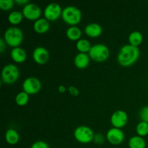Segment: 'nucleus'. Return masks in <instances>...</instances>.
I'll return each instance as SVG.
<instances>
[{
    "instance_id": "nucleus-1",
    "label": "nucleus",
    "mask_w": 148,
    "mask_h": 148,
    "mask_svg": "<svg viewBox=\"0 0 148 148\" xmlns=\"http://www.w3.org/2000/svg\"><path fill=\"white\" fill-rule=\"evenodd\" d=\"M140 54V52L138 47L130 44L124 45L119 52L117 60L121 66H130L138 60Z\"/></svg>"
},
{
    "instance_id": "nucleus-2",
    "label": "nucleus",
    "mask_w": 148,
    "mask_h": 148,
    "mask_svg": "<svg viewBox=\"0 0 148 148\" xmlns=\"http://www.w3.org/2000/svg\"><path fill=\"white\" fill-rule=\"evenodd\" d=\"M4 40L10 47H19L23 40V31L17 27H9L4 32Z\"/></svg>"
},
{
    "instance_id": "nucleus-3",
    "label": "nucleus",
    "mask_w": 148,
    "mask_h": 148,
    "mask_svg": "<svg viewBox=\"0 0 148 148\" xmlns=\"http://www.w3.org/2000/svg\"><path fill=\"white\" fill-rule=\"evenodd\" d=\"M62 18L66 24L76 26L82 20V12L74 6H67L62 10Z\"/></svg>"
},
{
    "instance_id": "nucleus-4",
    "label": "nucleus",
    "mask_w": 148,
    "mask_h": 148,
    "mask_svg": "<svg viewBox=\"0 0 148 148\" xmlns=\"http://www.w3.org/2000/svg\"><path fill=\"white\" fill-rule=\"evenodd\" d=\"M90 58L97 62H103L106 61L110 56V50L106 45L97 43L91 47L88 53Z\"/></svg>"
},
{
    "instance_id": "nucleus-5",
    "label": "nucleus",
    "mask_w": 148,
    "mask_h": 148,
    "mask_svg": "<svg viewBox=\"0 0 148 148\" xmlns=\"http://www.w3.org/2000/svg\"><path fill=\"white\" fill-rule=\"evenodd\" d=\"M20 77V71L16 65L8 64L3 67L1 71V81L4 83L13 84L17 81Z\"/></svg>"
},
{
    "instance_id": "nucleus-6",
    "label": "nucleus",
    "mask_w": 148,
    "mask_h": 148,
    "mask_svg": "<svg viewBox=\"0 0 148 148\" xmlns=\"http://www.w3.org/2000/svg\"><path fill=\"white\" fill-rule=\"evenodd\" d=\"M75 140L82 144H88L93 140L95 134L90 127L88 126H79L74 132Z\"/></svg>"
},
{
    "instance_id": "nucleus-7",
    "label": "nucleus",
    "mask_w": 148,
    "mask_h": 148,
    "mask_svg": "<svg viewBox=\"0 0 148 148\" xmlns=\"http://www.w3.org/2000/svg\"><path fill=\"white\" fill-rule=\"evenodd\" d=\"M41 82L35 77L26 78L23 83V89L24 92L30 95L38 93L41 89Z\"/></svg>"
},
{
    "instance_id": "nucleus-8",
    "label": "nucleus",
    "mask_w": 148,
    "mask_h": 148,
    "mask_svg": "<svg viewBox=\"0 0 148 148\" xmlns=\"http://www.w3.org/2000/svg\"><path fill=\"white\" fill-rule=\"evenodd\" d=\"M62 9L59 4L55 2L50 3L45 8L43 14L45 18L49 21H55L62 17Z\"/></svg>"
},
{
    "instance_id": "nucleus-9",
    "label": "nucleus",
    "mask_w": 148,
    "mask_h": 148,
    "mask_svg": "<svg viewBox=\"0 0 148 148\" xmlns=\"http://www.w3.org/2000/svg\"><path fill=\"white\" fill-rule=\"evenodd\" d=\"M23 14L24 17L29 20H35L40 18L41 15V10L37 4L33 3H28L25 5L23 9Z\"/></svg>"
},
{
    "instance_id": "nucleus-10",
    "label": "nucleus",
    "mask_w": 148,
    "mask_h": 148,
    "mask_svg": "<svg viewBox=\"0 0 148 148\" xmlns=\"http://www.w3.org/2000/svg\"><path fill=\"white\" fill-rule=\"evenodd\" d=\"M128 115L123 110H117L111 116V123L115 128L121 129L128 122Z\"/></svg>"
},
{
    "instance_id": "nucleus-11",
    "label": "nucleus",
    "mask_w": 148,
    "mask_h": 148,
    "mask_svg": "<svg viewBox=\"0 0 148 148\" xmlns=\"http://www.w3.org/2000/svg\"><path fill=\"white\" fill-rule=\"evenodd\" d=\"M124 133L121 129L113 128L110 129L106 133V140L108 143L113 145H119L121 144L124 140Z\"/></svg>"
},
{
    "instance_id": "nucleus-12",
    "label": "nucleus",
    "mask_w": 148,
    "mask_h": 148,
    "mask_svg": "<svg viewBox=\"0 0 148 148\" xmlns=\"http://www.w3.org/2000/svg\"><path fill=\"white\" fill-rule=\"evenodd\" d=\"M49 53L46 49L42 46H38L34 49L33 52V59L38 64L43 65L49 60Z\"/></svg>"
},
{
    "instance_id": "nucleus-13",
    "label": "nucleus",
    "mask_w": 148,
    "mask_h": 148,
    "mask_svg": "<svg viewBox=\"0 0 148 148\" xmlns=\"http://www.w3.org/2000/svg\"><path fill=\"white\" fill-rule=\"evenodd\" d=\"M85 33L90 38L99 37L103 33V28L99 24L95 23H90L85 27Z\"/></svg>"
},
{
    "instance_id": "nucleus-14",
    "label": "nucleus",
    "mask_w": 148,
    "mask_h": 148,
    "mask_svg": "<svg viewBox=\"0 0 148 148\" xmlns=\"http://www.w3.org/2000/svg\"><path fill=\"white\" fill-rule=\"evenodd\" d=\"M90 56L88 53H79L75 56L74 63L77 68L79 69H85L90 64Z\"/></svg>"
},
{
    "instance_id": "nucleus-15",
    "label": "nucleus",
    "mask_w": 148,
    "mask_h": 148,
    "mask_svg": "<svg viewBox=\"0 0 148 148\" xmlns=\"http://www.w3.org/2000/svg\"><path fill=\"white\" fill-rule=\"evenodd\" d=\"M12 59L16 63H23L27 59V53L23 49L20 47L13 48L10 53Z\"/></svg>"
},
{
    "instance_id": "nucleus-16",
    "label": "nucleus",
    "mask_w": 148,
    "mask_h": 148,
    "mask_svg": "<svg viewBox=\"0 0 148 148\" xmlns=\"http://www.w3.org/2000/svg\"><path fill=\"white\" fill-rule=\"evenodd\" d=\"M50 28V23L46 18H40L35 21L33 24V29L37 33L43 34L49 31Z\"/></svg>"
},
{
    "instance_id": "nucleus-17",
    "label": "nucleus",
    "mask_w": 148,
    "mask_h": 148,
    "mask_svg": "<svg viewBox=\"0 0 148 148\" xmlns=\"http://www.w3.org/2000/svg\"><path fill=\"white\" fill-rule=\"evenodd\" d=\"M66 36L71 40H79L82 36V31L77 26H70L66 30Z\"/></svg>"
},
{
    "instance_id": "nucleus-18",
    "label": "nucleus",
    "mask_w": 148,
    "mask_h": 148,
    "mask_svg": "<svg viewBox=\"0 0 148 148\" xmlns=\"http://www.w3.org/2000/svg\"><path fill=\"white\" fill-rule=\"evenodd\" d=\"M5 140L8 144L14 145L20 140V135L18 132L14 129H9L5 134Z\"/></svg>"
},
{
    "instance_id": "nucleus-19",
    "label": "nucleus",
    "mask_w": 148,
    "mask_h": 148,
    "mask_svg": "<svg viewBox=\"0 0 148 148\" xmlns=\"http://www.w3.org/2000/svg\"><path fill=\"white\" fill-rule=\"evenodd\" d=\"M130 148H146V142L140 136L132 137L129 140Z\"/></svg>"
},
{
    "instance_id": "nucleus-20",
    "label": "nucleus",
    "mask_w": 148,
    "mask_h": 148,
    "mask_svg": "<svg viewBox=\"0 0 148 148\" xmlns=\"http://www.w3.org/2000/svg\"><path fill=\"white\" fill-rule=\"evenodd\" d=\"M129 42L132 46L138 47L143 40V36L140 32L133 31L129 36Z\"/></svg>"
},
{
    "instance_id": "nucleus-21",
    "label": "nucleus",
    "mask_w": 148,
    "mask_h": 148,
    "mask_svg": "<svg viewBox=\"0 0 148 148\" xmlns=\"http://www.w3.org/2000/svg\"><path fill=\"white\" fill-rule=\"evenodd\" d=\"M91 47H92V46H91L90 43L87 39L80 38L77 41L76 48L79 51V53H89Z\"/></svg>"
},
{
    "instance_id": "nucleus-22",
    "label": "nucleus",
    "mask_w": 148,
    "mask_h": 148,
    "mask_svg": "<svg viewBox=\"0 0 148 148\" xmlns=\"http://www.w3.org/2000/svg\"><path fill=\"white\" fill-rule=\"evenodd\" d=\"M23 17L24 16H23V12H12L10 13L8 16V21L10 24L16 25H18L21 23L23 19Z\"/></svg>"
},
{
    "instance_id": "nucleus-23",
    "label": "nucleus",
    "mask_w": 148,
    "mask_h": 148,
    "mask_svg": "<svg viewBox=\"0 0 148 148\" xmlns=\"http://www.w3.org/2000/svg\"><path fill=\"white\" fill-rule=\"evenodd\" d=\"M29 95L24 91L18 92L15 97V102L17 106H24L28 103Z\"/></svg>"
},
{
    "instance_id": "nucleus-24",
    "label": "nucleus",
    "mask_w": 148,
    "mask_h": 148,
    "mask_svg": "<svg viewBox=\"0 0 148 148\" xmlns=\"http://www.w3.org/2000/svg\"><path fill=\"white\" fill-rule=\"evenodd\" d=\"M136 132L140 137H145L148 134V123L140 121L136 127Z\"/></svg>"
},
{
    "instance_id": "nucleus-25",
    "label": "nucleus",
    "mask_w": 148,
    "mask_h": 148,
    "mask_svg": "<svg viewBox=\"0 0 148 148\" xmlns=\"http://www.w3.org/2000/svg\"><path fill=\"white\" fill-rule=\"evenodd\" d=\"M14 4L13 0H0V8L4 11L11 10Z\"/></svg>"
},
{
    "instance_id": "nucleus-26",
    "label": "nucleus",
    "mask_w": 148,
    "mask_h": 148,
    "mask_svg": "<svg viewBox=\"0 0 148 148\" xmlns=\"http://www.w3.org/2000/svg\"><path fill=\"white\" fill-rule=\"evenodd\" d=\"M140 118L141 121L148 123V106L143 107L140 111Z\"/></svg>"
},
{
    "instance_id": "nucleus-27",
    "label": "nucleus",
    "mask_w": 148,
    "mask_h": 148,
    "mask_svg": "<svg viewBox=\"0 0 148 148\" xmlns=\"http://www.w3.org/2000/svg\"><path fill=\"white\" fill-rule=\"evenodd\" d=\"M30 148H50L49 145L44 141H36L31 145Z\"/></svg>"
},
{
    "instance_id": "nucleus-28",
    "label": "nucleus",
    "mask_w": 148,
    "mask_h": 148,
    "mask_svg": "<svg viewBox=\"0 0 148 148\" xmlns=\"http://www.w3.org/2000/svg\"><path fill=\"white\" fill-rule=\"evenodd\" d=\"M93 141L95 144L102 145L103 144L104 142H105V138H104V137L101 134H98L95 135V137H94V139H93Z\"/></svg>"
},
{
    "instance_id": "nucleus-29",
    "label": "nucleus",
    "mask_w": 148,
    "mask_h": 148,
    "mask_svg": "<svg viewBox=\"0 0 148 148\" xmlns=\"http://www.w3.org/2000/svg\"><path fill=\"white\" fill-rule=\"evenodd\" d=\"M68 91H69V92L72 95V96L77 97V96H78L79 94V90H78L77 88L75 86L69 87V89H68Z\"/></svg>"
},
{
    "instance_id": "nucleus-30",
    "label": "nucleus",
    "mask_w": 148,
    "mask_h": 148,
    "mask_svg": "<svg viewBox=\"0 0 148 148\" xmlns=\"http://www.w3.org/2000/svg\"><path fill=\"white\" fill-rule=\"evenodd\" d=\"M6 43L5 40H4V38L0 39V53H3L4 52V51L6 50Z\"/></svg>"
},
{
    "instance_id": "nucleus-31",
    "label": "nucleus",
    "mask_w": 148,
    "mask_h": 148,
    "mask_svg": "<svg viewBox=\"0 0 148 148\" xmlns=\"http://www.w3.org/2000/svg\"><path fill=\"white\" fill-rule=\"evenodd\" d=\"M14 2L16 3V4H19V5H26V4H27L29 2L28 0H15L14 1Z\"/></svg>"
},
{
    "instance_id": "nucleus-32",
    "label": "nucleus",
    "mask_w": 148,
    "mask_h": 148,
    "mask_svg": "<svg viewBox=\"0 0 148 148\" xmlns=\"http://www.w3.org/2000/svg\"><path fill=\"white\" fill-rule=\"evenodd\" d=\"M58 90H59V92H61V93H64V92H66V88L64 85H59V88H58Z\"/></svg>"
}]
</instances>
